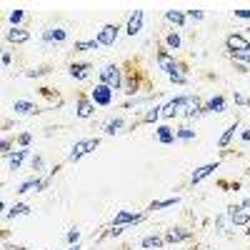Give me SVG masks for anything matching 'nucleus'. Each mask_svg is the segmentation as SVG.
<instances>
[{
    "label": "nucleus",
    "instance_id": "nucleus-27",
    "mask_svg": "<svg viewBox=\"0 0 250 250\" xmlns=\"http://www.w3.org/2000/svg\"><path fill=\"white\" fill-rule=\"evenodd\" d=\"M28 213H30V205L28 203H15L10 210H5V220H13L18 215H28Z\"/></svg>",
    "mask_w": 250,
    "mask_h": 250
},
{
    "label": "nucleus",
    "instance_id": "nucleus-34",
    "mask_svg": "<svg viewBox=\"0 0 250 250\" xmlns=\"http://www.w3.org/2000/svg\"><path fill=\"white\" fill-rule=\"evenodd\" d=\"M65 243L68 245H78L80 243V230H78V228H70V230L65 233Z\"/></svg>",
    "mask_w": 250,
    "mask_h": 250
},
{
    "label": "nucleus",
    "instance_id": "nucleus-30",
    "mask_svg": "<svg viewBox=\"0 0 250 250\" xmlns=\"http://www.w3.org/2000/svg\"><path fill=\"white\" fill-rule=\"evenodd\" d=\"M10 25L13 28H20V23H23V20H25V10L23 8H15V10H10Z\"/></svg>",
    "mask_w": 250,
    "mask_h": 250
},
{
    "label": "nucleus",
    "instance_id": "nucleus-32",
    "mask_svg": "<svg viewBox=\"0 0 250 250\" xmlns=\"http://www.w3.org/2000/svg\"><path fill=\"white\" fill-rule=\"evenodd\" d=\"M40 95H43V98H48V100L53 103V105H58V108L62 105V100H60V98L53 93V88H40Z\"/></svg>",
    "mask_w": 250,
    "mask_h": 250
},
{
    "label": "nucleus",
    "instance_id": "nucleus-5",
    "mask_svg": "<svg viewBox=\"0 0 250 250\" xmlns=\"http://www.w3.org/2000/svg\"><path fill=\"white\" fill-rule=\"evenodd\" d=\"M95 103L90 100V95L88 93H78L75 95V115L80 118V120H90L93 115H95Z\"/></svg>",
    "mask_w": 250,
    "mask_h": 250
},
{
    "label": "nucleus",
    "instance_id": "nucleus-11",
    "mask_svg": "<svg viewBox=\"0 0 250 250\" xmlns=\"http://www.w3.org/2000/svg\"><path fill=\"white\" fill-rule=\"evenodd\" d=\"M143 23H145V10L143 8H135L130 15H128V23H125V33L130 38H135L140 30H143Z\"/></svg>",
    "mask_w": 250,
    "mask_h": 250
},
{
    "label": "nucleus",
    "instance_id": "nucleus-26",
    "mask_svg": "<svg viewBox=\"0 0 250 250\" xmlns=\"http://www.w3.org/2000/svg\"><path fill=\"white\" fill-rule=\"evenodd\" d=\"M160 118H163V105H155V108H150L148 113H143V115H140L138 125H143V123H158Z\"/></svg>",
    "mask_w": 250,
    "mask_h": 250
},
{
    "label": "nucleus",
    "instance_id": "nucleus-36",
    "mask_svg": "<svg viewBox=\"0 0 250 250\" xmlns=\"http://www.w3.org/2000/svg\"><path fill=\"white\" fill-rule=\"evenodd\" d=\"M48 73H50V68H48V65H43V68H33V70H25L23 75H25V78H40V75H48Z\"/></svg>",
    "mask_w": 250,
    "mask_h": 250
},
{
    "label": "nucleus",
    "instance_id": "nucleus-45",
    "mask_svg": "<svg viewBox=\"0 0 250 250\" xmlns=\"http://www.w3.org/2000/svg\"><path fill=\"white\" fill-rule=\"evenodd\" d=\"M68 250H80V243H78V245H70Z\"/></svg>",
    "mask_w": 250,
    "mask_h": 250
},
{
    "label": "nucleus",
    "instance_id": "nucleus-19",
    "mask_svg": "<svg viewBox=\"0 0 250 250\" xmlns=\"http://www.w3.org/2000/svg\"><path fill=\"white\" fill-rule=\"evenodd\" d=\"M225 108H228L225 95H213V98L203 105V110H205V113H225Z\"/></svg>",
    "mask_w": 250,
    "mask_h": 250
},
{
    "label": "nucleus",
    "instance_id": "nucleus-15",
    "mask_svg": "<svg viewBox=\"0 0 250 250\" xmlns=\"http://www.w3.org/2000/svg\"><path fill=\"white\" fill-rule=\"evenodd\" d=\"M218 168H220V163H218V160H215V163H205V165H200V168H195V170H193V175H190V185L203 183L208 175H213Z\"/></svg>",
    "mask_w": 250,
    "mask_h": 250
},
{
    "label": "nucleus",
    "instance_id": "nucleus-4",
    "mask_svg": "<svg viewBox=\"0 0 250 250\" xmlns=\"http://www.w3.org/2000/svg\"><path fill=\"white\" fill-rule=\"evenodd\" d=\"M98 145H100V138H98V135H95V138H83V140H78L73 148H70V153H68V163H78L80 158L90 155Z\"/></svg>",
    "mask_w": 250,
    "mask_h": 250
},
{
    "label": "nucleus",
    "instance_id": "nucleus-43",
    "mask_svg": "<svg viewBox=\"0 0 250 250\" xmlns=\"http://www.w3.org/2000/svg\"><path fill=\"white\" fill-rule=\"evenodd\" d=\"M5 250H25V248H23V245H8V243H5Z\"/></svg>",
    "mask_w": 250,
    "mask_h": 250
},
{
    "label": "nucleus",
    "instance_id": "nucleus-22",
    "mask_svg": "<svg viewBox=\"0 0 250 250\" xmlns=\"http://www.w3.org/2000/svg\"><path fill=\"white\" fill-rule=\"evenodd\" d=\"M165 20L173 23V25H178V28H185L188 15H185V10H165Z\"/></svg>",
    "mask_w": 250,
    "mask_h": 250
},
{
    "label": "nucleus",
    "instance_id": "nucleus-18",
    "mask_svg": "<svg viewBox=\"0 0 250 250\" xmlns=\"http://www.w3.org/2000/svg\"><path fill=\"white\" fill-rule=\"evenodd\" d=\"M155 138L160 145H173L178 138H175V130L170 128V125H155Z\"/></svg>",
    "mask_w": 250,
    "mask_h": 250
},
{
    "label": "nucleus",
    "instance_id": "nucleus-17",
    "mask_svg": "<svg viewBox=\"0 0 250 250\" xmlns=\"http://www.w3.org/2000/svg\"><path fill=\"white\" fill-rule=\"evenodd\" d=\"M5 40H8V43H13V45H23V43H28V40H30V30H25V28H10L5 33Z\"/></svg>",
    "mask_w": 250,
    "mask_h": 250
},
{
    "label": "nucleus",
    "instance_id": "nucleus-13",
    "mask_svg": "<svg viewBox=\"0 0 250 250\" xmlns=\"http://www.w3.org/2000/svg\"><path fill=\"white\" fill-rule=\"evenodd\" d=\"M90 73H93V65H90V62H85V60H75V62H70V65H68V75L73 80H88Z\"/></svg>",
    "mask_w": 250,
    "mask_h": 250
},
{
    "label": "nucleus",
    "instance_id": "nucleus-14",
    "mask_svg": "<svg viewBox=\"0 0 250 250\" xmlns=\"http://www.w3.org/2000/svg\"><path fill=\"white\" fill-rule=\"evenodd\" d=\"M225 215H228V220H230L233 225H248L250 223V213L245 210L243 205H228Z\"/></svg>",
    "mask_w": 250,
    "mask_h": 250
},
{
    "label": "nucleus",
    "instance_id": "nucleus-23",
    "mask_svg": "<svg viewBox=\"0 0 250 250\" xmlns=\"http://www.w3.org/2000/svg\"><path fill=\"white\" fill-rule=\"evenodd\" d=\"M98 48H100L98 38H93V40H75V43H73L75 53H90V50H98Z\"/></svg>",
    "mask_w": 250,
    "mask_h": 250
},
{
    "label": "nucleus",
    "instance_id": "nucleus-20",
    "mask_svg": "<svg viewBox=\"0 0 250 250\" xmlns=\"http://www.w3.org/2000/svg\"><path fill=\"white\" fill-rule=\"evenodd\" d=\"M238 128H240V120H235V123L228 125V130H225V133L220 135V140H218V148H220V150H228V145H230V140L235 138Z\"/></svg>",
    "mask_w": 250,
    "mask_h": 250
},
{
    "label": "nucleus",
    "instance_id": "nucleus-42",
    "mask_svg": "<svg viewBox=\"0 0 250 250\" xmlns=\"http://www.w3.org/2000/svg\"><path fill=\"white\" fill-rule=\"evenodd\" d=\"M240 140H243V143H250V128L240 133Z\"/></svg>",
    "mask_w": 250,
    "mask_h": 250
},
{
    "label": "nucleus",
    "instance_id": "nucleus-10",
    "mask_svg": "<svg viewBox=\"0 0 250 250\" xmlns=\"http://www.w3.org/2000/svg\"><path fill=\"white\" fill-rule=\"evenodd\" d=\"M225 48L228 53H250V40L240 33H230L225 38Z\"/></svg>",
    "mask_w": 250,
    "mask_h": 250
},
{
    "label": "nucleus",
    "instance_id": "nucleus-1",
    "mask_svg": "<svg viewBox=\"0 0 250 250\" xmlns=\"http://www.w3.org/2000/svg\"><path fill=\"white\" fill-rule=\"evenodd\" d=\"M143 88H150V80L143 70V60L140 58H128L123 62V90L125 95H138Z\"/></svg>",
    "mask_w": 250,
    "mask_h": 250
},
{
    "label": "nucleus",
    "instance_id": "nucleus-25",
    "mask_svg": "<svg viewBox=\"0 0 250 250\" xmlns=\"http://www.w3.org/2000/svg\"><path fill=\"white\" fill-rule=\"evenodd\" d=\"M13 110H15V115H28V113H33V110L40 113L30 100H15V103H13Z\"/></svg>",
    "mask_w": 250,
    "mask_h": 250
},
{
    "label": "nucleus",
    "instance_id": "nucleus-38",
    "mask_svg": "<svg viewBox=\"0 0 250 250\" xmlns=\"http://www.w3.org/2000/svg\"><path fill=\"white\" fill-rule=\"evenodd\" d=\"M185 15L190 18V20H195V23H200V20L205 18V13H203V10H185Z\"/></svg>",
    "mask_w": 250,
    "mask_h": 250
},
{
    "label": "nucleus",
    "instance_id": "nucleus-24",
    "mask_svg": "<svg viewBox=\"0 0 250 250\" xmlns=\"http://www.w3.org/2000/svg\"><path fill=\"white\" fill-rule=\"evenodd\" d=\"M165 48H168V50H180L183 48V38H180L178 30H168V33H165Z\"/></svg>",
    "mask_w": 250,
    "mask_h": 250
},
{
    "label": "nucleus",
    "instance_id": "nucleus-39",
    "mask_svg": "<svg viewBox=\"0 0 250 250\" xmlns=\"http://www.w3.org/2000/svg\"><path fill=\"white\" fill-rule=\"evenodd\" d=\"M235 13V18H245V20H250V8H240V10H233Z\"/></svg>",
    "mask_w": 250,
    "mask_h": 250
},
{
    "label": "nucleus",
    "instance_id": "nucleus-7",
    "mask_svg": "<svg viewBox=\"0 0 250 250\" xmlns=\"http://www.w3.org/2000/svg\"><path fill=\"white\" fill-rule=\"evenodd\" d=\"M120 25L118 23H105L100 30H98V43L100 45H105V48H113L118 43V35H120Z\"/></svg>",
    "mask_w": 250,
    "mask_h": 250
},
{
    "label": "nucleus",
    "instance_id": "nucleus-46",
    "mask_svg": "<svg viewBox=\"0 0 250 250\" xmlns=\"http://www.w3.org/2000/svg\"><path fill=\"white\" fill-rule=\"evenodd\" d=\"M248 175H250V168H248Z\"/></svg>",
    "mask_w": 250,
    "mask_h": 250
},
{
    "label": "nucleus",
    "instance_id": "nucleus-40",
    "mask_svg": "<svg viewBox=\"0 0 250 250\" xmlns=\"http://www.w3.org/2000/svg\"><path fill=\"white\" fill-rule=\"evenodd\" d=\"M245 103H248V100H245V95L235 93V105H245Z\"/></svg>",
    "mask_w": 250,
    "mask_h": 250
},
{
    "label": "nucleus",
    "instance_id": "nucleus-29",
    "mask_svg": "<svg viewBox=\"0 0 250 250\" xmlns=\"http://www.w3.org/2000/svg\"><path fill=\"white\" fill-rule=\"evenodd\" d=\"M180 203V198L175 195V198H165V200H153L150 205H148V210H163V208H173V205H178Z\"/></svg>",
    "mask_w": 250,
    "mask_h": 250
},
{
    "label": "nucleus",
    "instance_id": "nucleus-35",
    "mask_svg": "<svg viewBox=\"0 0 250 250\" xmlns=\"http://www.w3.org/2000/svg\"><path fill=\"white\" fill-rule=\"evenodd\" d=\"M30 143H33V135H30V133H20V135L15 138V145H18V148H28Z\"/></svg>",
    "mask_w": 250,
    "mask_h": 250
},
{
    "label": "nucleus",
    "instance_id": "nucleus-31",
    "mask_svg": "<svg viewBox=\"0 0 250 250\" xmlns=\"http://www.w3.org/2000/svg\"><path fill=\"white\" fill-rule=\"evenodd\" d=\"M175 138H178V140H195V130L188 128V125H183V128L175 130Z\"/></svg>",
    "mask_w": 250,
    "mask_h": 250
},
{
    "label": "nucleus",
    "instance_id": "nucleus-9",
    "mask_svg": "<svg viewBox=\"0 0 250 250\" xmlns=\"http://www.w3.org/2000/svg\"><path fill=\"white\" fill-rule=\"evenodd\" d=\"M163 238H165V243L178 245V243H185V240H193V230H188V228H183V225H173L163 233Z\"/></svg>",
    "mask_w": 250,
    "mask_h": 250
},
{
    "label": "nucleus",
    "instance_id": "nucleus-44",
    "mask_svg": "<svg viewBox=\"0 0 250 250\" xmlns=\"http://www.w3.org/2000/svg\"><path fill=\"white\" fill-rule=\"evenodd\" d=\"M240 205H243V208H245V210L250 213V198H243V203H240Z\"/></svg>",
    "mask_w": 250,
    "mask_h": 250
},
{
    "label": "nucleus",
    "instance_id": "nucleus-6",
    "mask_svg": "<svg viewBox=\"0 0 250 250\" xmlns=\"http://www.w3.org/2000/svg\"><path fill=\"white\" fill-rule=\"evenodd\" d=\"M113 88H108V85H103V83H98L95 88H90V100L95 103L98 108H108V105H113Z\"/></svg>",
    "mask_w": 250,
    "mask_h": 250
},
{
    "label": "nucleus",
    "instance_id": "nucleus-47",
    "mask_svg": "<svg viewBox=\"0 0 250 250\" xmlns=\"http://www.w3.org/2000/svg\"><path fill=\"white\" fill-rule=\"evenodd\" d=\"M248 30H250V28H248Z\"/></svg>",
    "mask_w": 250,
    "mask_h": 250
},
{
    "label": "nucleus",
    "instance_id": "nucleus-16",
    "mask_svg": "<svg viewBox=\"0 0 250 250\" xmlns=\"http://www.w3.org/2000/svg\"><path fill=\"white\" fill-rule=\"evenodd\" d=\"M30 155V148H18V150H13L5 160H8V170H20V165L25 163V158Z\"/></svg>",
    "mask_w": 250,
    "mask_h": 250
},
{
    "label": "nucleus",
    "instance_id": "nucleus-37",
    "mask_svg": "<svg viewBox=\"0 0 250 250\" xmlns=\"http://www.w3.org/2000/svg\"><path fill=\"white\" fill-rule=\"evenodd\" d=\"M10 148H13V140L10 138H3V143H0V153H3V158H8L13 153Z\"/></svg>",
    "mask_w": 250,
    "mask_h": 250
},
{
    "label": "nucleus",
    "instance_id": "nucleus-41",
    "mask_svg": "<svg viewBox=\"0 0 250 250\" xmlns=\"http://www.w3.org/2000/svg\"><path fill=\"white\" fill-rule=\"evenodd\" d=\"M10 62H13V55H10V53H3V65L8 68V65H10Z\"/></svg>",
    "mask_w": 250,
    "mask_h": 250
},
{
    "label": "nucleus",
    "instance_id": "nucleus-2",
    "mask_svg": "<svg viewBox=\"0 0 250 250\" xmlns=\"http://www.w3.org/2000/svg\"><path fill=\"white\" fill-rule=\"evenodd\" d=\"M155 60H158L160 70H165V75H168V78H188V65H185V62H180L165 45H158Z\"/></svg>",
    "mask_w": 250,
    "mask_h": 250
},
{
    "label": "nucleus",
    "instance_id": "nucleus-3",
    "mask_svg": "<svg viewBox=\"0 0 250 250\" xmlns=\"http://www.w3.org/2000/svg\"><path fill=\"white\" fill-rule=\"evenodd\" d=\"M100 83H103V85H108V88H113V90H120L123 88V65H118V62H108V65H103Z\"/></svg>",
    "mask_w": 250,
    "mask_h": 250
},
{
    "label": "nucleus",
    "instance_id": "nucleus-21",
    "mask_svg": "<svg viewBox=\"0 0 250 250\" xmlns=\"http://www.w3.org/2000/svg\"><path fill=\"white\" fill-rule=\"evenodd\" d=\"M125 128V118H110L105 125H103V133H105V135H115V133H120Z\"/></svg>",
    "mask_w": 250,
    "mask_h": 250
},
{
    "label": "nucleus",
    "instance_id": "nucleus-12",
    "mask_svg": "<svg viewBox=\"0 0 250 250\" xmlns=\"http://www.w3.org/2000/svg\"><path fill=\"white\" fill-rule=\"evenodd\" d=\"M43 40H45L48 45H62L68 40V30L60 28V25H48L43 30Z\"/></svg>",
    "mask_w": 250,
    "mask_h": 250
},
{
    "label": "nucleus",
    "instance_id": "nucleus-8",
    "mask_svg": "<svg viewBox=\"0 0 250 250\" xmlns=\"http://www.w3.org/2000/svg\"><path fill=\"white\" fill-rule=\"evenodd\" d=\"M145 215L148 213H135V210H118L115 218L110 220V225H123V228H133L138 223L145 220Z\"/></svg>",
    "mask_w": 250,
    "mask_h": 250
},
{
    "label": "nucleus",
    "instance_id": "nucleus-33",
    "mask_svg": "<svg viewBox=\"0 0 250 250\" xmlns=\"http://www.w3.org/2000/svg\"><path fill=\"white\" fill-rule=\"evenodd\" d=\"M43 168H45V160H43V155H33V158H30V170H35V175H38Z\"/></svg>",
    "mask_w": 250,
    "mask_h": 250
},
{
    "label": "nucleus",
    "instance_id": "nucleus-28",
    "mask_svg": "<svg viewBox=\"0 0 250 250\" xmlns=\"http://www.w3.org/2000/svg\"><path fill=\"white\" fill-rule=\"evenodd\" d=\"M163 245H165V238H163V235H158V233L145 235V238L140 240V248H163Z\"/></svg>",
    "mask_w": 250,
    "mask_h": 250
}]
</instances>
